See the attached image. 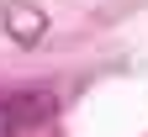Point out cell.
<instances>
[{
  "mask_svg": "<svg viewBox=\"0 0 148 137\" xmlns=\"http://www.w3.org/2000/svg\"><path fill=\"white\" fill-rule=\"evenodd\" d=\"M16 127H21V121H16L11 100H0V137H16Z\"/></svg>",
  "mask_w": 148,
  "mask_h": 137,
  "instance_id": "obj_1",
  "label": "cell"
}]
</instances>
